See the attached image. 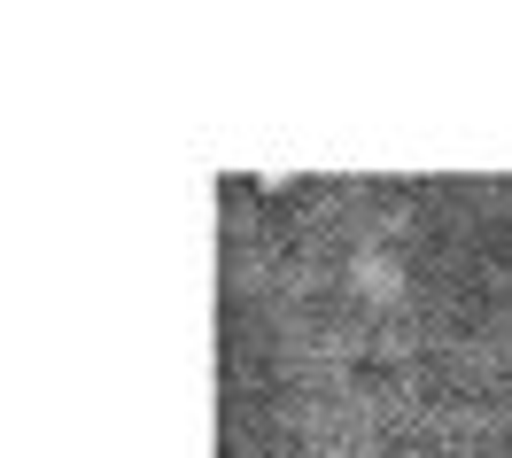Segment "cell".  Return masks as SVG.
Returning <instances> with one entry per match:
<instances>
[]
</instances>
